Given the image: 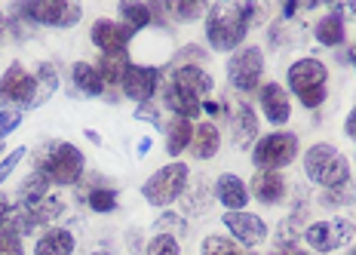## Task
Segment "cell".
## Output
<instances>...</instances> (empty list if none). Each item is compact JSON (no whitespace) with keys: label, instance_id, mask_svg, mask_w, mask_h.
I'll return each instance as SVG.
<instances>
[{"label":"cell","instance_id":"1","mask_svg":"<svg viewBox=\"0 0 356 255\" xmlns=\"http://www.w3.org/2000/svg\"><path fill=\"white\" fill-rule=\"evenodd\" d=\"M258 16V6L252 3H215L209 6L206 16V37H209L212 49H236L246 37L249 25Z\"/></svg>","mask_w":356,"mask_h":255},{"label":"cell","instance_id":"2","mask_svg":"<svg viewBox=\"0 0 356 255\" xmlns=\"http://www.w3.org/2000/svg\"><path fill=\"white\" fill-rule=\"evenodd\" d=\"M304 172L314 185H320L323 191L341 187L350 182V163L344 154H338L332 145H314L304 154Z\"/></svg>","mask_w":356,"mask_h":255},{"label":"cell","instance_id":"3","mask_svg":"<svg viewBox=\"0 0 356 255\" xmlns=\"http://www.w3.org/2000/svg\"><path fill=\"white\" fill-rule=\"evenodd\" d=\"M325 65L320 59H298L289 68V89L301 99L304 108H320L325 102Z\"/></svg>","mask_w":356,"mask_h":255},{"label":"cell","instance_id":"4","mask_svg":"<svg viewBox=\"0 0 356 255\" xmlns=\"http://www.w3.org/2000/svg\"><path fill=\"white\" fill-rule=\"evenodd\" d=\"M40 172L53 185H77L83 178V154L71 141H58L40 157Z\"/></svg>","mask_w":356,"mask_h":255},{"label":"cell","instance_id":"5","mask_svg":"<svg viewBox=\"0 0 356 255\" xmlns=\"http://www.w3.org/2000/svg\"><path fill=\"white\" fill-rule=\"evenodd\" d=\"M188 176L191 169L184 163H169V167L157 169L151 178L142 185V194L151 206H169L172 200H178L188 187Z\"/></svg>","mask_w":356,"mask_h":255},{"label":"cell","instance_id":"6","mask_svg":"<svg viewBox=\"0 0 356 255\" xmlns=\"http://www.w3.org/2000/svg\"><path fill=\"white\" fill-rule=\"evenodd\" d=\"M295 154H298V139H295L292 132H270V136H264L255 145L252 160H255L258 169L277 172V169L289 167V163L295 160Z\"/></svg>","mask_w":356,"mask_h":255},{"label":"cell","instance_id":"7","mask_svg":"<svg viewBox=\"0 0 356 255\" xmlns=\"http://www.w3.org/2000/svg\"><path fill=\"white\" fill-rule=\"evenodd\" d=\"M261 74H264V56L255 47L236 49L231 62H227V77H231L234 89H240V93H252L261 84Z\"/></svg>","mask_w":356,"mask_h":255},{"label":"cell","instance_id":"8","mask_svg":"<svg viewBox=\"0 0 356 255\" xmlns=\"http://www.w3.org/2000/svg\"><path fill=\"white\" fill-rule=\"evenodd\" d=\"M353 222L347 219H332V222H316L310 224L307 231H304V240H307V246H314L320 255L332 252V249H341V246L353 243Z\"/></svg>","mask_w":356,"mask_h":255},{"label":"cell","instance_id":"9","mask_svg":"<svg viewBox=\"0 0 356 255\" xmlns=\"http://www.w3.org/2000/svg\"><path fill=\"white\" fill-rule=\"evenodd\" d=\"M25 19L37 22V25H53V28H71L74 22H80V6L65 3V0H37V3L22 6Z\"/></svg>","mask_w":356,"mask_h":255},{"label":"cell","instance_id":"10","mask_svg":"<svg viewBox=\"0 0 356 255\" xmlns=\"http://www.w3.org/2000/svg\"><path fill=\"white\" fill-rule=\"evenodd\" d=\"M34 89H37V80L31 77V74H25V68H22L19 62H13L10 71L0 77V108H6V105L31 108Z\"/></svg>","mask_w":356,"mask_h":255},{"label":"cell","instance_id":"11","mask_svg":"<svg viewBox=\"0 0 356 255\" xmlns=\"http://www.w3.org/2000/svg\"><path fill=\"white\" fill-rule=\"evenodd\" d=\"M160 86V68H147V65H129L123 77V93L136 102H151L154 89Z\"/></svg>","mask_w":356,"mask_h":255},{"label":"cell","instance_id":"12","mask_svg":"<svg viewBox=\"0 0 356 255\" xmlns=\"http://www.w3.org/2000/svg\"><path fill=\"white\" fill-rule=\"evenodd\" d=\"M221 222L227 224V231H231L243 246H258V243H264V237H267V224L252 212H225Z\"/></svg>","mask_w":356,"mask_h":255},{"label":"cell","instance_id":"13","mask_svg":"<svg viewBox=\"0 0 356 255\" xmlns=\"http://www.w3.org/2000/svg\"><path fill=\"white\" fill-rule=\"evenodd\" d=\"M89 37H92V43L102 52H120V49H126V43H129L132 31L126 25H120V22L99 19L92 25V31H89Z\"/></svg>","mask_w":356,"mask_h":255},{"label":"cell","instance_id":"14","mask_svg":"<svg viewBox=\"0 0 356 255\" xmlns=\"http://www.w3.org/2000/svg\"><path fill=\"white\" fill-rule=\"evenodd\" d=\"M215 200H218L227 212H243L249 203V191L234 172H225V176H218V182H215Z\"/></svg>","mask_w":356,"mask_h":255},{"label":"cell","instance_id":"15","mask_svg":"<svg viewBox=\"0 0 356 255\" xmlns=\"http://www.w3.org/2000/svg\"><path fill=\"white\" fill-rule=\"evenodd\" d=\"M261 108H264V114H267V120H270L273 126H283L286 120H289V114H292L289 95H286V89L280 86V84L261 86Z\"/></svg>","mask_w":356,"mask_h":255},{"label":"cell","instance_id":"16","mask_svg":"<svg viewBox=\"0 0 356 255\" xmlns=\"http://www.w3.org/2000/svg\"><path fill=\"white\" fill-rule=\"evenodd\" d=\"M172 84L181 86L184 93L197 95V99H203V95L212 93V77L200 68V65H181V68L172 74Z\"/></svg>","mask_w":356,"mask_h":255},{"label":"cell","instance_id":"17","mask_svg":"<svg viewBox=\"0 0 356 255\" xmlns=\"http://www.w3.org/2000/svg\"><path fill=\"white\" fill-rule=\"evenodd\" d=\"M218 148H221L218 126L209 123V120H203V123L194 130V139H191V154H194L197 160H209V157L218 154Z\"/></svg>","mask_w":356,"mask_h":255},{"label":"cell","instance_id":"18","mask_svg":"<svg viewBox=\"0 0 356 255\" xmlns=\"http://www.w3.org/2000/svg\"><path fill=\"white\" fill-rule=\"evenodd\" d=\"M163 99H166V108H169V111H175V117L194 120V117L203 114V102H200L197 95L184 93V89H181V86H175V84H169V86H166Z\"/></svg>","mask_w":356,"mask_h":255},{"label":"cell","instance_id":"19","mask_svg":"<svg viewBox=\"0 0 356 255\" xmlns=\"http://www.w3.org/2000/svg\"><path fill=\"white\" fill-rule=\"evenodd\" d=\"M252 194H255V200H261V203H280L286 194V182L280 172H270V169H261L255 178H252Z\"/></svg>","mask_w":356,"mask_h":255},{"label":"cell","instance_id":"20","mask_svg":"<svg viewBox=\"0 0 356 255\" xmlns=\"http://www.w3.org/2000/svg\"><path fill=\"white\" fill-rule=\"evenodd\" d=\"M71 252H74V237L65 228H49L34 246V255H71Z\"/></svg>","mask_w":356,"mask_h":255},{"label":"cell","instance_id":"21","mask_svg":"<svg viewBox=\"0 0 356 255\" xmlns=\"http://www.w3.org/2000/svg\"><path fill=\"white\" fill-rule=\"evenodd\" d=\"M255 136H258V117H255V111H252L246 102L236 105V111H234V141L240 148H249Z\"/></svg>","mask_w":356,"mask_h":255},{"label":"cell","instance_id":"22","mask_svg":"<svg viewBox=\"0 0 356 255\" xmlns=\"http://www.w3.org/2000/svg\"><path fill=\"white\" fill-rule=\"evenodd\" d=\"M126 71H129V56H126V49H120V52H102L99 74H102V80H105V86L123 84Z\"/></svg>","mask_w":356,"mask_h":255},{"label":"cell","instance_id":"23","mask_svg":"<svg viewBox=\"0 0 356 255\" xmlns=\"http://www.w3.org/2000/svg\"><path fill=\"white\" fill-rule=\"evenodd\" d=\"M191 139H194V126H191V120L175 117L172 123L166 126V151H169V157H178L184 148H191Z\"/></svg>","mask_w":356,"mask_h":255},{"label":"cell","instance_id":"24","mask_svg":"<svg viewBox=\"0 0 356 255\" xmlns=\"http://www.w3.org/2000/svg\"><path fill=\"white\" fill-rule=\"evenodd\" d=\"M49 185H53V182H49V178L43 176L40 169L31 172V176H28L25 182H22V187H19V200H22V206H37L40 200H47V197H49V194H47V191H49Z\"/></svg>","mask_w":356,"mask_h":255},{"label":"cell","instance_id":"25","mask_svg":"<svg viewBox=\"0 0 356 255\" xmlns=\"http://www.w3.org/2000/svg\"><path fill=\"white\" fill-rule=\"evenodd\" d=\"M71 74H74V86H77L80 93L102 95V89H105V80H102L99 68H92V65H86V62H77L71 68Z\"/></svg>","mask_w":356,"mask_h":255},{"label":"cell","instance_id":"26","mask_svg":"<svg viewBox=\"0 0 356 255\" xmlns=\"http://www.w3.org/2000/svg\"><path fill=\"white\" fill-rule=\"evenodd\" d=\"M37 89H34V102H31V108H40L43 102H49V95L58 89V77H56V68L49 62H43L40 68H37Z\"/></svg>","mask_w":356,"mask_h":255},{"label":"cell","instance_id":"27","mask_svg":"<svg viewBox=\"0 0 356 255\" xmlns=\"http://www.w3.org/2000/svg\"><path fill=\"white\" fill-rule=\"evenodd\" d=\"M316 40H320L323 47H341V43H344V22H341L335 13L320 19L316 22Z\"/></svg>","mask_w":356,"mask_h":255},{"label":"cell","instance_id":"28","mask_svg":"<svg viewBox=\"0 0 356 255\" xmlns=\"http://www.w3.org/2000/svg\"><path fill=\"white\" fill-rule=\"evenodd\" d=\"M120 16L126 22V28L136 34V31H142V28L151 25V6H145V3H120Z\"/></svg>","mask_w":356,"mask_h":255},{"label":"cell","instance_id":"29","mask_svg":"<svg viewBox=\"0 0 356 255\" xmlns=\"http://www.w3.org/2000/svg\"><path fill=\"white\" fill-rule=\"evenodd\" d=\"M203 255H255V252H246V249H240L234 240L212 234L203 240Z\"/></svg>","mask_w":356,"mask_h":255},{"label":"cell","instance_id":"30","mask_svg":"<svg viewBox=\"0 0 356 255\" xmlns=\"http://www.w3.org/2000/svg\"><path fill=\"white\" fill-rule=\"evenodd\" d=\"M62 200L58 197H47V200H40L37 206H31V215H34V222H37V228L40 224H49V222H56L58 215H62Z\"/></svg>","mask_w":356,"mask_h":255},{"label":"cell","instance_id":"31","mask_svg":"<svg viewBox=\"0 0 356 255\" xmlns=\"http://www.w3.org/2000/svg\"><path fill=\"white\" fill-rule=\"evenodd\" d=\"M89 209H95V212H114L117 209V191L114 187H95L92 194L86 197Z\"/></svg>","mask_w":356,"mask_h":255},{"label":"cell","instance_id":"32","mask_svg":"<svg viewBox=\"0 0 356 255\" xmlns=\"http://www.w3.org/2000/svg\"><path fill=\"white\" fill-rule=\"evenodd\" d=\"M209 203H212V200H209V187H206V182H197L194 191L184 197V209H188L191 215L206 212V209H209Z\"/></svg>","mask_w":356,"mask_h":255},{"label":"cell","instance_id":"33","mask_svg":"<svg viewBox=\"0 0 356 255\" xmlns=\"http://www.w3.org/2000/svg\"><path fill=\"white\" fill-rule=\"evenodd\" d=\"M344 203H356V185H341L323 194V206H344Z\"/></svg>","mask_w":356,"mask_h":255},{"label":"cell","instance_id":"34","mask_svg":"<svg viewBox=\"0 0 356 255\" xmlns=\"http://www.w3.org/2000/svg\"><path fill=\"white\" fill-rule=\"evenodd\" d=\"M145 255H181V249H178V240L172 234H157L147 243Z\"/></svg>","mask_w":356,"mask_h":255},{"label":"cell","instance_id":"35","mask_svg":"<svg viewBox=\"0 0 356 255\" xmlns=\"http://www.w3.org/2000/svg\"><path fill=\"white\" fill-rule=\"evenodd\" d=\"M22 157H25V148H16V151L6 157V160H0V185H3L6 178L13 176V169H16L19 163H22Z\"/></svg>","mask_w":356,"mask_h":255},{"label":"cell","instance_id":"36","mask_svg":"<svg viewBox=\"0 0 356 255\" xmlns=\"http://www.w3.org/2000/svg\"><path fill=\"white\" fill-rule=\"evenodd\" d=\"M22 123V111H16V108H6L3 114H0V136H10L13 130Z\"/></svg>","mask_w":356,"mask_h":255},{"label":"cell","instance_id":"37","mask_svg":"<svg viewBox=\"0 0 356 255\" xmlns=\"http://www.w3.org/2000/svg\"><path fill=\"white\" fill-rule=\"evenodd\" d=\"M0 255H25L22 252V243L16 234H10V231H0Z\"/></svg>","mask_w":356,"mask_h":255},{"label":"cell","instance_id":"38","mask_svg":"<svg viewBox=\"0 0 356 255\" xmlns=\"http://www.w3.org/2000/svg\"><path fill=\"white\" fill-rule=\"evenodd\" d=\"M169 10H172L178 19H197L200 13H203V3H169Z\"/></svg>","mask_w":356,"mask_h":255},{"label":"cell","instance_id":"39","mask_svg":"<svg viewBox=\"0 0 356 255\" xmlns=\"http://www.w3.org/2000/svg\"><path fill=\"white\" fill-rule=\"evenodd\" d=\"M157 228L163 231V234H166V231H172V228H178V234H181V231H184V222H181V219H178V215H172V212H166V215H163V219L157 222Z\"/></svg>","mask_w":356,"mask_h":255},{"label":"cell","instance_id":"40","mask_svg":"<svg viewBox=\"0 0 356 255\" xmlns=\"http://www.w3.org/2000/svg\"><path fill=\"white\" fill-rule=\"evenodd\" d=\"M136 117L138 120H151V123H157V108H154V105L151 102H145V105H138V111H136Z\"/></svg>","mask_w":356,"mask_h":255},{"label":"cell","instance_id":"41","mask_svg":"<svg viewBox=\"0 0 356 255\" xmlns=\"http://www.w3.org/2000/svg\"><path fill=\"white\" fill-rule=\"evenodd\" d=\"M332 10H335V16H338V19H341V16H350V19H356V3H335Z\"/></svg>","mask_w":356,"mask_h":255},{"label":"cell","instance_id":"42","mask_svg":"<svg viewBox=\"0 0 356 255\" xmlns=\"http://www.w3.org/2000/svg\"><path fill=\"white\" fill-rule=\"evenodd\" d=\"M344 132H347V136H353V139H356V108L350 111V114H347V123H344Z\"/></svg>","mask_w":356,"mask_h":255},{"label":"cell","instance_id":"43","mask_svg":"<svg viewBox=\"0 0 356 255\" xmlns=\"http://www.w3.org/2000/svg\"><path fill=\"white\" fill-rule=\"evenodd\" d=\"M147 148H151V139H142V141H138V154H147Z\"/></svg>","mask_w":356,"mask_h":255},{"label":"cell","instance_id":"44","mask_svg":"<svg viewBox=\"0 0 356 255\" xmlns=\"http://www.w3.org/2000/svg\"><path fill=\"white\" fill-rule=\"evenodd\" d=\"M350 65H353V68H356V43H353V47H350Z\"/></svg>","mask_w":356,"mask_h":255},{"label":"cell","instance_id":"45","mask_svg":"<svg viewBox=\"0 0 356 255\" xmlns=\"http://www.w3.org/2000/svg\"><path fill=\"white\" fill-rule=\"evenodd\" d=\"M289 255H320V252H295V249H289Z\"/></svg>","mask_w":356,"mask_h":255},{"label":"cell","instance_id":"46","mask_svg":"<svg viewBox=\"0 0 356 255\" xmlns=\"http://www.w3.org/2000/svg\"><path fill=\"white\" fill-rule=\"evenodd\" d=\"M3 22H6V19H3V13H0V31H3Z\"/></svg>","mask_w":356,"mask_h":255},{"label":"cell","instance_id":"47","mask_svg":"<svg viewBox=\"0 0 356 255\" xmlns=\"http://www.w3.org/2000/svg\"><path fill=\"white\" fill-rule=\"evenodd\" d=\"M347 255H356V246H350V252H347Z\"/></svg>","mask_w":356,"mask_h":255},{"label":"cell","instance_id":"48","mask_svg":"<svg viewBox=\"0 0 356 255\" xmlns=\"http://www.w3.org/2000/svg\"><path fill=\"white\" fill-rule=\"evenodd\" d=\"M0 231H3V219H0Z\"/></svg>","mask_w":356,"mask_h":255},{"label":"cell","instance_id":"49","mask_svg":"<svg viewBox=\"0 0 356 255\" xmlns=\"http://www.w3.org/2000/svg\"><path fill=\"white\" fill-rule=\"evenodd\" d=\"M95 255H102V252H95Z\"/></svg>","mask_w":356,"mask_h":255},{"label":"cell","instance_id":"50","mask_svg":"<svg viewBox=\"0 0 356 255\" xmlns=\"http://www.w3.org/2000/svg\"><path fill=\"white\" fill-rule=\"evenodd\" d=\"M0 139H3V136H0Z\"/></svg>","mask_w":356,"mask_h":255}]
</instances>
